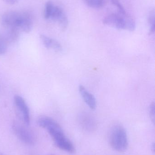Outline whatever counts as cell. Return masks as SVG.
<instances>
[{"instance_id":"6da1fadb","label":"cell","mask_w":155,"mask_h":155,"mask_svg":"<svg viewBox=\"0 0 155 155\" xmlns=\"http://www.w3.org/2000/svg\"><path fill=\"white\" fill-rule=\"evenodd\" d=\"M37 122L40 127L48 131L58 148L70 153L75 152L73 145L66 137L62 127L56 121L49 117L41 116L37 119Z\"/></svg>"},{"instance_id":"7a4b0ae2","label":"cell","mask_w":155,"mask_h":155,"mask_svg":"<svg viewBox=\"0 0 155 155\" xmlns=\"http://www.w3.org/2000/svg\"><path fill=\"white\" fill-rule=\"evenodd\" d=\"M1 23L8 30L28 33L32 28V19L31 15L25 12L11 11L2 15Z\"/></svg>"},{"instance_id":"3957f363","label":"cell","mask_w":155,"mask_h":155,"mask_svg":"<svg viewBox=\"0 0 155 155\" xmlns=\"http://www.w3.org/2000/svg\"><path fill=\"white\" fill-rule=\"evenodd\" d=\"M103 22L105 25L119 30H126L133 31L136 27L135 21L127 13L111 14L104 18Z\"/></svg>"},{"instance_id":"277c9868","label":"cell","mask_w":155,"mask_h":155,"mask_svg":"<svg viewBox=\"0 0 155 155\" xmlns=\"http://www.w3.org/2000/svg\"><path fill=\"white\" fill-rule=\"evenodd\" d=\"M44 15L46 20H51L57 23L62 30L68 26V18L64 11L51 1H48L45 4Z\"/></svg>"},{"instance_id":"5b68a950","label":"cell","mask_w":155,"mask_h":155,"mask_svg":"<svg viewBox=\"0 0 155 155\" xmlns=\"http://www.w3.org/2000/svg\"><path fill=\"white\" fill-rule=\"evenodd\" d=\"M111 147L118 152H125L128 147L127 134L122 126L116 125L112 128L109 136Z\"/></svg>"},{"instance_id":"8992f818","label":"cell","mask_w":155,"mask_h":155,"mask_svg":"<svg viewBox=\"0 0 155 155\" xmlns=\"http://www.w3.org/2000/svg\"><path fill=\"white\" fill-rule=\"evenodd\" d=\"M26 126L15 121L13 123L12 128L15 134L20 141L25 144L31 145L35 142V136Z\"/></svg>"},{"instance_id":"52a82bcc","label":"cell","mask_w":155,"mask_h":155,"mask_svg":"<svg viewBox=\"0 0 155 155\" xmlns=\"http://www.w3.org/2000/svg\"><path fill=\"white\" fill-rule=\"evenodd\" d=\"M14 104L15 113L20 121L24 124L28 126L30 124V110L25 100L19 95L14 97Z\"/></svg>"},{"instance_id":"ba28073f","label":"cell","mask_w":155,"mask_h":155,"mask_svg":"<svg viewBox=\"0 0 155 155\" xmlns=\"http://www.w3.org/2000/svg\"><path fill=\"white\" fill-rule=\"evenodd\" d=\"M79 92L86 104L89 107L94 110L96 107V102L95 97L83 85H80L79 87Z\"/></svg>"},{"instance_id":"9c48e42d","label":"cell","mask_w":155,"mask_h":155,"mask_svg":"<svg viewBox=\"0 0 155 155\" xmlns=\"http://www.w3.org/2000/svg\"><path fill=\"white\" fill-rule=\"evenodd\" d=\"M40 38L43 44L47 49H52L57 52L62 51V45L56 40L45 35H40Z\"/></svg>"},{"instance_id":"30bf717a","label":"cell","mask_w":155,"mask_h":155,"mask_svg":"<svg viewBox=\"0 0 155 155\" xmlns=\"http://www.w3.org/2000/svg\"><path fill=\"white\" fill-rule=\"evenodd\" d=\"M81 124L87 129H93L95 125V122L92 116L87 113H82L79 116Z\"/></svg>"},{"instance_id":"8fae6325","label":"cell","mask_w":155,"mask_h":155,"mask_svg":"<svg viewBox=\"0 0 155 155\" xmlns=\"http://www.w3.org/2000/svg\"><path fill=\"white\" fill-rule=\"evenodd\" d=\"M84 1L88 6L95 9L103 7L106 3V0H84Z\"/></svg>"},{"instance_id":"7c38bea8","label":"cell","mask_w":155,"mask_h":155,"mask_svg":"<svg viewBox=\"0 0 155 155\" xmlns=\"http://www.w3.org/2000/svg\"><path fill=\"white\" fill-rule=\"evenodd\" d=\"M154 9L151 10L148 15V21L150 26L149 32L151 34L154 33L155 29Z\"/></svg>"},{"instance_id":"4fadbf2b","label":"cell","mask_w":155,"mask_h":155,"mask_svg":"<svg viewBox=\"0 0 155 155\" xmlns=\"http://www.w3.org/2000/svg\"><path fill=\"white\" fill-rule=\"evenodd\" d=\"M113 4L117 8L118 12L123 14H126L125 9L124 8L122 4L119 2V0H111Z\"/></svg>"},{"instance_id":"5bb4252c","label":"cell","mask_w":155,"mask_h":155,"mask_svg":"<svg viewBox=\"0 0 155 155\" xmlns=\"http://www.w3.org/2000/svg\"><path fill=\"white\" fill-rule=\"evenodd\" d=\"M6 42L5 39H0V55L3 54L6 51Z\"/></svg>"},{"instance_id":"9a60e30c","label":"cell","mask_w":155,"mask_h":155,"mask_svg":"<svg viewBox=\"0 0 155 155\" xmlns=\"http://www.w3.org/2000/svg\"><path fill=\"white\" fill-rule=\"evenodd\" d=\"M150 116L152 122L155 123V104L154 102L151 103L150 106Z\"/></svg>"},{"instance_id":"2e32d148","label":"cell","mask_w":155,"mask_h":155,"mask_svg":"<svg viewBox=\"0 0 155 155\" xmlns=\"http://www.w3.org/2000/svg\"><path fill=\"white\" fill-rule=\"evenodd\" d=\"M4 1L5 2L7 3L12 4H14L15 3L17 2L18 0H4Z\"/></svg>"},{"instance_id":"e0dca14e","label":"cell","mask_w":155,"mask_h":155,"mask_svg":"<svg viewBox=\"0 0 155 155\" xmlns=\"http://www.w3.org/2000/svg\"><path fill=\"white\" fill-rule=\"evenodd\" d=\"M0 155H5L3 153H0Z\"/></svg>"},{"instance_id":"ac0fdd59","label":"cell","mask_w":155,"mask_h":155,"mask_svg":"<svg viewBox=\"0 0 155 155\" xmlns=\"http://www.w3.org/2000/svg\"></svg>"}]
</instances>
